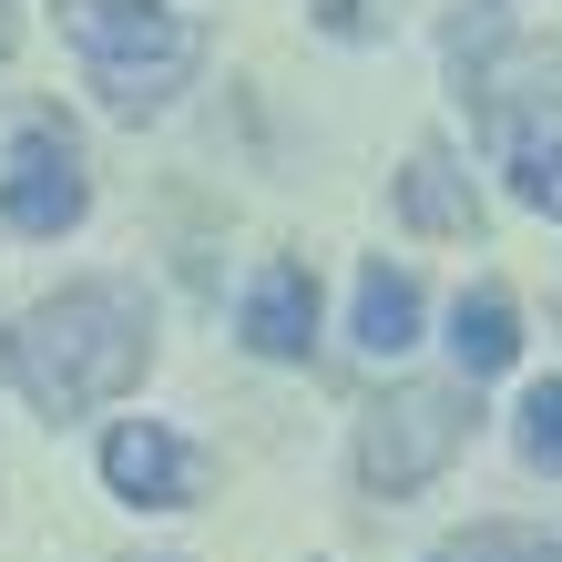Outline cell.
I'll use <instances>...</instances> for the list:
<instances>
[{
  "label": "cell",
  "mask_w": 562,
  "mask_h": 562,
  "mask_svg": "<svg viewBox=\"0 0 562 562\" xmlns=\"http://www.w3.org/2000/svg\"><path fill=\"white\" fill-rule=\"evenodd\" d=\"M144 358H154V317H144V296L113 286V277H82V286L42 296V307L21 317V338H11V369H21L42 419H82V409L123 400V389L144 379Z\"/></svg>",
  "instance_id": "1"
},
{
  "label": "cell",
  "mask_w": 562,
  "mask_h": 562,
  "mask_svg": "<svg viewBox=\"0 0 562 562\" xmlns=\"http://www.w3.org/2000/svg\"><path fill=\"white\" fill-rule=\"evenodd\" d=\"M61 11V42L92 61V82H103L113 113H164L194 72V21L164 11V0H52Z\"/></svg>",
  "instance_id": "2"
},
{
  "label": "cell",
  "mask_w": 562,
  "mask_h": 562,
  "mask_svg": "<svg viewBox=\"0 0 562 562\" xmlns=\"http://www.w3.org/2000/svg\"><path fill=\"white\" fill-rule=\"evenodd\" d=\"M460 440H471V389H389V400L369 409V429H358V481L379 491V502H400V491H429L460 460Z\"/></svg>",
  "instance_id": "3"
},
{
  "label": "cell",
  "mask_w": 562,
  "mask_h": 562,
  "mask_svg": "<svg viewBox=\"0 0 562 562\" xmlns=\"http://www.w3.org/2000/svg\"><path fill=\"white\" fill-rule=\"evenodd\" d=\"M92 184H82V154L61 123H21L11 154H0V225L11 236H61V225H82Z\"/></svg>",
  "instance_id": "4"
},
{
  "label": "cell",
  "mask_w": 562,
  "mask_h": 562,
  "mask_svg": "<svg viewBox=\"0 0 562 562\" xmlns=\"http://www.w3.org/2000/svg\"><path fill=\"white\" fill-rule=\"evenodd\" d=\"M103 481L123 491V502H144V512H184L194 502V450L164 419H123L103 440Z\"/></svg>",
  "instance_id": "5"
},
{
  "label": "cell",
  "mask_w": 562,
  "mask_h": 562,
  "mask_svg": "<svg viewBox=\"0 0 562 562\" xmlns=\"http://www.w3.org/2000/svg\"><path fill=\"white\" fill-rule=\"evenodd\" d=\"M307 338H317V277L296 267V256H277V267L246 286V348L256 358H307Z\"/></svg>",
  "instance_id": "6"
},
{
  "label": "cell",
  "mask_w": 562,
  "mask_h": 562,
  "mask_svg": "<svg viewBox=\"0 0 562 562\" xmlns=\"http://www.w3.org/2000/svg\"><path fill=\"white\" fill-rule=\"evenodd\" d=\"M400 225H409V236H471V225H481V194L460 184V164H450L440 144L409 154V175H400Z\"/></svg>",
  "instance_id": "7"
},
{
  "label": "cell",
  "mask_w": 562,
  "mask_h": 562,
  "mask_svg": "<svg viewBox=\"0 0 562 562\" xmlns=\"http://www.w3.org/2000/svg\"><path fill=\"white\" fill-rule=\"evenodd\" d=\"M450 358H460L471 379H502L512 358H521V317H512L502 286H471V296L450 307Z\"/></svg>",
  "instance_id": "8"
},
{
  "label": "cell",
  "mask_w": 562,
  "mask_h": 562,
  "mask_svg": "<svg viewBox=\"0 0 562 562\" xmlns=\"http://www.w3.org/2000/svg\"><path fill=\"white\" fill-rule=\"evenodd\" d=\"M358 348H369V358L419 348V277L409 267H369V277H358Z\"/></svg>",
  "instance_id": "9"
},
{
  "label": "cell",
  "mask_w": 562,
  "mask_h": 562,
  "mask_svg": "<svg viewBox=\"0 0 562 562\" xmlns=\"http://www.w3.org/2000/svg\"><path fill=\"white\" fill-rule=\"evenodd\" d=\"M429 562H562V542L552 532H521V521H481V532L440 542Z\"/></svg>",
  "instance_id": "10"
},
{
  "label": "cell",
  "mask_w": 562,
  "mask_h": 562,
  "mask_svg": "<svg viewBox=\"0 0 562 562\" xmlns=\"http://www.w3.org/2000/svg\"><path fill=\"white\" fill-rule=\"evenodd\" d=\"M512 194L562 225V144L552 134H512Z\"/></svg>",
  "instance_id": "11"
},
{
  "label": "cell",
  "mask_w": 562,
  "mask_h": 562,
  "mask_svg": "<svg viewBox=\"0 0 562 562\" xmlns=\"http://www.w3.org/2000/svg\"><path fill=\"white\" fill-rule=\"evenodd\" d=\"M521 460L562 481V379H542L532 400H521Z\"/></svg>",
  "instance_id": "12"
},
{
  "label": "cell",
  "mask_w": 562,
  "mask_h": 562,
  "mask_svg": "<svg viewBox=\"0 0 562 562\" xmlns=\"http://www.w3.org/2000/svg\"><path fill=\"white\" fill-rule=\"evenodd\" d=\"M21 42V11H11V0H0V52H11Z\"/></svg>",
  "instance_id": "13"
}]
</instances>
